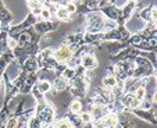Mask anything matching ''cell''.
I'll return each instance as SVG.
<instances>
[{
    "instance_id": "6da1fadb",
    "label": "cell",
    "mask_w": 157,
    "mask_h": 128,
    "mask_svg": "<svg viewBox=\"0 0 157 128\" xmlns=\"http://www.w3.org/2000/svg\"><path fill=\"white\" fill-rule=\"evenodd\" d=\"M71 57H72V50L67 45H61L54 52V59L60 63H68L71 60Z\"/></svg>"
},
{
    "instance_id": "7a4b0ae2",
    "label": "cell",
    "mask_w": 157,
    "mask_h": 128,
    "mask_svg": "<svg viewBox=\"0 0 157 128\" xmlns=\"http://www.w3.org/2000/svg\"><path fill=\"white\" fill-rule=\"evenodd\" d=\"M89 21V31H99L101 27H103V18L99 14H90L88 17Z\"/></svg>"
},
{
    "instance_id": "3957f363",
    "label": "cell",
    "mask_w": 157,
    "mask_h": 128,
    "mask_svg": "<svg viewBox=\"0 0 157 128\" xmlns=\"http://www.w3.org/2000/svg\"><path fill=\"white\" fill-rule=\"evenodd\" d=\"M117 122H118V118H117L116 114H107V116L101 117V120L99 121V124H100L101 127H111V128H114L117 125Z\"/></svg>"
},
{
    "instance_id": "277c9868",
    "label": "cell",
    "mask_w": 157,
    "mask_h": 128,
    "mask_svg": "<svg viewBox=\"0 0 157 128\" xmlns=\"http://www.w3.org/2000/svg\"><path fill=\"white\" fill-rule=\"evenodd\" d=\"M81 63H82V66L86 70H92L95 67H98V61H96V59L92 54H83L82 59H81Z\"/></svg>"
},
{
    "instance_id": "5b68a950",
    "label": "cell",
    "mask_w": 157,
    "mask_h": 128,
    "mask_svg": "<svg viewBox=\"0 0 157 128\" xmlns=\"http://www.w3.org/2000/svg\"><path fill=\"white\" fill-rule=\"evenodd\" d=\"M29 7H31V11H32L33 15H40L43 4H42L40 0H29Z\"/></svg>"
},
{
    "instance_id": "8992f818",
    "label": "cell",
    "mask_w": 157,
    "mask_h": 128,
    "mask_svg": "<svg viewBox=\"0 0 157 128\" xmlns=\"http://www.w3.org/2000/svg\"><path fill=\"white\" fill-rule=\"evenodd\" d=\"M103 85L107 89H114L117 87V78L114 75H106L103 78Z\"/></svg>"
},
{
    "instance_id": "52a82bcc",
    "label": "cell",
    "mask_w": 157,
    "mask_h": 128,
    "mask_svg": "<svg viewBox=\"0 0 157 128\" xmlns=\"http://www.w3.org/2000/svg\"><path fill=\"white\" fill-rule=\"evenodd\" d=\"M56 15L59 20L61 21H68L70 20V14L67 13V10H65V7H59L56 11Z\"/></svg>"
},
{
    "instance_id": "ba28073f",
    "label": "cell",
    "mask_w": 157,
    "mask_h": 128,
    "mask_svg": "<svg viewBox=\"0 0 157 128\" xmlns=\"http://www.w3.org/2000/svg\"><path fill=\"white\" fill-rule=\"evenodd\" d=\"M67 88V80L64 77H60L54 81V89L56 91H63Z\"/></svg>"
},
{
    "instance_id": "9c48e42d",
    "label": "cell",
    "mask_w": 157,
    "mask_h": 128,
    "mask_svg": "<svg viewBox=\"0 0 157 128\" xmlns=\"http://www.w3.org/2000/svg\"><path fill=\"white\" fill-rule=\"evenodd\" d=\"M50 88H52V85H50V82H48V81H40V82L38 83L39 92L46 93V92H49V91H50Z\"/></svg>"
},
{
    "instance_id": "30bf717a",
    "label": "cell",
    "mask_w": 157,
    "mask_h": 128,
    "mask_svg": "<svg viewBox=\"0 0 157 128\" xmlns=\"http://www.w3.org/2000/svg\"><path fill=\"white\" fill-rule=\"evenodd\" d=\"M70 110L72 111V113H81V110H82V104H81L79 100H74L71 102V104H70Z\"/></svg>"
},
{
    "instance_id": "8fae6325",
    "label": "cell",
    "mask_w": 157,
    "mask_h": 128,
    "mask_svg": "<svg viewBox=\"0 0 157 128\" xmlns=\"http://www.w3.org/2000/svg\"><path fill=\"white\" fill-rule=\"evenodd\" d=\"M140 103H142V102H140L139 99H136V98H135V96H132V98H129V99H128V102H127V104H128V106H129L131 109H136V107H139V106H140Z\"/></svg>"
},
{
    "instance_id": "7c38bea8",
    "label": "cell",
    "mask_w": 157,
    "mask_h": 128,
    "mask_svg": "<svg viewBox=\"0 0 157 128\" xmlns=\"http://www.w3.org/2000/svg\"><path fill=\"white\" fill-rule=\"evenodd\" d=\"M54 128H74V127H72V124L67 118H63L54 125Z\"/></svg>"
},
{
    "instance_id": "4fadbf2b",
    "label": "cell",
    "mask_w": 157,
    "mask_h": 128,
    "mask_svg": "<svg viewBox=\"0 0 157 128\" xmlns=\"http://www.w3.org/2000/svg\"><path fill=\"white\" fill-rule=\"evenodd\" d=\"M145 96H146V89L143 87H139V88H136V91H135V98L136 99H139L140 102L145 99Z\"/></svg>"
},
{
    "instance_id": "5bb4252c",
    "label": "cell",
    "mask_w": 157,
    "mask_h": 128,
    "mask_svg": "<svg viewBox=\"0 0 157 128\" xmlns=\"http://www.w3.org/2000/svg\"><path fill=\"white\" fill-rule=\"evenodd\" d=\"M28 128H42V121L39 118L32 117L29 120V122H28Z\"/></svg>"
},
{
    "instance_id": "9a60e30c",
    "label": "cell",
    "mask_w": 157,
    "mask_h": 128,
    "mask_svg": "<svg viewBox=\"0 0 157 128\" xmlns=\"http://www.w3.org/2000/svg\"><path fill=\"white\" fill-rule=\"evenodd\" d=\"M64 7H65V10H67V13H68V14H72V13L77 11V6H75L72 2H70V3L67 4V6H64Z\"/></svg>"
},
{
    "instance_id": "2e32d148",
    "label": "cell",
    "mask_w": 157,
    "mask_h": 128,
    "mask_svg": "<svg viewBox=\"0 0 157 128\" xmlns=\"http://www.w3.org/2000/svg\"><path fill=\"white\" fill-rule=\"evenodd\" d=\"M81 121L85 122V124L92 121V116H90V113H82L81 114Z\"/></svg>"
},
{
    "instance_id": "e0dca14e",
    "label": "cell",
    "mask_w": 157,
    "mask_h": 128,
    "mask_svg": "<svg viewBox=\"0 0 157 128\" xmlns=\"http://www.w3.org/2000/svg\"><path fill=\"white\" fill-rule=\"evenodd\" d=\"M17 125H18V120L17 118H11V120L7 121L6 128H17Z\"/></svg>"
},
{
    "instance_id": "ac0fdd59",
    "label": "cell",
    "mask_w": 157,
    "mask_h": 128,
    "mask_svg": "<svg viewBox=\"0 0 157 128\" xmlns=\"http://www.w3.org/2000/svg\"><path fill=\"white\" fill-rule=\"evenodd\" d=\"M40 15H42V18H43V20L50 18V10L46 9V7H43V9H42V11H40Z\"/></svg>"
},
{
    "instance_id": "d6986e66",
    "label": "cell",
    "mask_w": 157,
    "mask_h": 128,
    "mask_svg": "<svg viewBox=\"0 0 157 128\" xmlns=\"http://www.w3.org/2000/svg\"><path fill=\"white\" fill-rule=\"evenodd\" d=\"M72 75H74V71H72V68H68V70H65L64 72H63V77L65 78V80L68 81L70 78H72Z\"/></svg>"
},
{
    "instance_id": "ffe728a7",
    "label": "cell",
    "mask_w": 157,
    "mask_h": 128,
    "mask_svg": "<svg viewBox=\"0 0 157 128\" xmlns=\"http://www.w3.org/2000/svg\"><path fill=\"white\" fill-rule=\"evenodd\" d=\"M7 43H9V48H10V49H14L15 46H17V42H15L14 39H11V38L9 39V42H7Z\"/></svg>"
},
{
    "instance_id": "44dd1931",
    "label": "cell",
    "mask_w": 157,
    "mask_h": 128,
    "mask_svg": "<svg viewBox=\"0 0 157 128\" xmlns=\"http://www.w3.org/2000/svg\"><path fill=\"white\" fill-rule=\"evenodd\" d=\"M125 3H127V0H117V2H116V4L118 7H124Z\"/></svg>"
},
{
    "instance_id": "7402d4cb",
    "label": "cell",
    "mask_w": 157,
    "mask_h": 128,
    "mask_svg": "<svg viewBox=\"0 0 157 128\" xmlns=\"http://www.w3.org/2000/svg\"><path fill=\"white\" fill-rule=\"evenodd\" d=\"M49 2H50V3H54V4H57V3H60L61 0H49Z\"/></svg>"
},
{
    "instance_id": "603a6c76",
    "label": "cell",
    "mask_w": 157,
    "mask_h": 128,
    "mask_svg": "<svg viewBox=\"0 0 157 128\" xmlns=\"http://www.w3.org/2000/svg\"><path fill=\"white\" fill-rule=\"evenodd\" d=\"M48 128H54V125H49V127Z\"/></svg>"
}]
</instances>
